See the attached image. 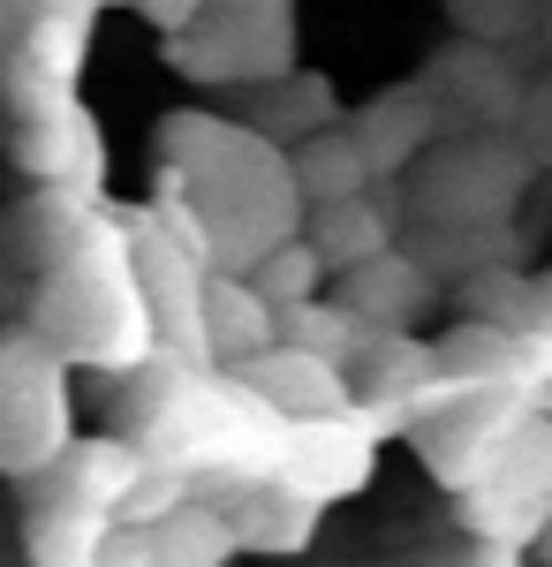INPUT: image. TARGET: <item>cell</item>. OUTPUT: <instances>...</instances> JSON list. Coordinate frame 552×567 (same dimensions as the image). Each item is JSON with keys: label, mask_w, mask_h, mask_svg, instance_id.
<instances>
[{"label": "cell", "mask_w": 552, "mask_h": 567, "mask_svg": "<svg viewBox=\"0 0 552 567\" xmlns=\"http://www.w3.org/2000/svg\"><path fill=\"white\" fill-rule=\"evenodd\" d=\"M340 303L356 310L371 333H409L417 310L431 303V265H417L409 250H379V258L348 265V296Z\"/></svg>", "instance_id": "8992f818"}, {"label": "cell", "mask_w": 552, "mask_h": 567, "mask_svg": "<svg viewBox=\"0 0 552 567\" xmlns=\"http://www.w3.org/2000/svg\"><path fill=\"white\" fill-rule=\"evenodd\" d=\"M469 318L500 326V333H552L545 326V288L538 280H514V272H469L462 280Z\"/></svg>", "instance_id": "2e32d148"}, {"label": "cell", "mask_w": 552, "mask_h": 567, "mask_svg": "<svg viewBox=\"0 0 552 567\" xmlns=\"http://www.w3.org/2000/svg\"><path fill=\"white\" fill-rule=\"evenodd\" d=\"M69 446V386L45 341H0V470L39 477Z\"/></svg>", "instance_id": "7a4b0ae2"}, {"label": "cell", "mask_w": 552, "mask_h": 567, "mask_svg": "<svg viewBox=\"0 0 552 567\" xmlns=\"http://www.w3.org/2000/svg\"><path fill=\"white\" fill-rule=\"evenodd\" d=\"M227 537H235V553H303L310 537H318V499H303L296 484L280 477H257V484H235V492H219L213 499Z\"/></svg>", "instance_id": "5b68a950"}, {"label": "cell", "mask_w": 552, "mask_h": 567, "mask_svg": "<svg viewBox=\"0 0 552 567\" xmlns=\"http://www.w3.org/2000/svg\"><path fill=\"white\" fill-rule=\"evenodd\" d=\"M205 355H213V371H235L243 355L273 349V303H257L251 280H235V272H205Z\"/></svg>", "instance_id": "ba28073f"}, {"label": "cell", "mask_w": 552, "mask_h": 567, "mask_svg": "<svg viewBox=\"0 0 552 567\" xmlns=\"http://www.w3.org/2000/svg\"><path fill=\"white\" fill-rule=\"evenodd\" d=\"M136 8H144V16H152V23H160V31L174 39V31H190V23H197L213 0H136Z\"/></svg>", "instance_id": "ffe728a7"}, {"label": "cell", "mask_w": 552, "mask_h": 567, "mask_svg": "<svg viewBox=\"0 0 552 567\" xmlns=\"http://www.w3.org/2000/svg\"><path fill=\"white\" fill-rule=\"evenodd\" d=\"M0 243H8V219H0Z\"/></svg>", "instance_id": "7402d4cb"}, {"label": "cell", "mask_w": 552, "mask_h": 567, "mask_svg": "<svg viewBox=\"0 0 552 567\" xmlns=\"http://www.w3.org/2000/svg\"><path fill=\"white\" fill-rule=\"evenodd\" d=\"M91 567H152V537H144V529H129V523H114L106 537H99Z\"/></svg>", "instance_id": "d6986e66"}, {"label": "cell", "mask_w": 552, "mask_h": 567, "mask_svg": "<svg viewBox=\"0 0 552 567\" xmlns=\"http://www.w3.org/2000/svg\"><path fill=\"white\" fill-rule=\"evenodd\" d=\"M514 167V152L500 144H454L439 152V167H425V189H417V213L425 219H462V227H492V213H508L500 197H484L477 182Z\"/></svg>", "instance_id": "52a82bcc"}, {"label": "cell", "mask_w": 552, "mask_h": 567, "mask_svg": "<svg viewBox=\"0 0 552 567\" xmlns=\"http://www.w3.org/2000/svg\"><path fill=\"white\" fill-rule=\"evenodd\" d=\"M356 152H364V167H371V182L379 175H401V167H417V152H425L431 136H439V114H431L417 91H393V99H379L364 122H356Z\"/></svg>", "instance_id": "9c48e42d"}, {"label": "cell", "mask_w": 552, "mask_h": 567, "mask_svg": "<svg viewBox=\"0 0 552 567\" xmlns=\"http://www.w3.org/2000/svg\"><path fill=\"white\" fill-rule=\"evenodd\" d=\"M39 341L61 363L84 355L99 371H144L160 341H152V310L136 288L129 243L114 227H84L39 280Z\"/></svg>", "instance_id": "6da1fadb"}, {"label": "cell", "mask_w": 552, "mask_h": 567, "mask_svg": "<svg viewBox=\"0 0 552 567\" xmlns=\"http://www.w3.org/2000/svg\"><path fill=\"white\" fill-rule=\"evenodd\" d=\"M227 379H243V386L265 401V409H280V416H334L356 401V379H348V363H326V355H303V349H257L243 355Z\"/></svg>", "instance_id": "277c9868"}, {"label": "cell", "mask_w": 552, "mask_h": 567, "mask_svg": "<svg viewBox=\"0 0 552 567\" xmlns=\"http://www.w3.org/2000/svg\"><path fill=\"white\" fill-rule=\"evenodd\" d=\"M364 333L371 326L348 303H318V296L296 303V310H273V341L280 349H303V355H326V363H348V355L364 349Z\"/></svg>", "instance_id": "4fadbf2b"}, {"label": "cell", "mask_w": 552, "mask_h": 567, "mask_svg": "<svg viewBox=\"0 0 552 567\" xmlns=\"http://www.w3.org/2000/svg\"><path fill=\"white\" fill-rule=\"evenodd\" d=\"M303 243L318 250V265H326V272H348V265L393 250V219H386L379 205H371V189H364V197H334V205H318Z\"/></svg>", "instance_id": "30bf717a"}, {"label": "cell", "mask_w": 552, "mask_h": 567, "mask_svg": "<svg viewBox=\"0 0 552 567\" xmlns=\"http://www.w3.org/2000/svg\"><path fill=\"white\" fill-rule=\"evenodd\" d=\"M144 537H152V567H227L235 560V537L219 523V507H205V499H182L167 523H152Z\"/></svg>", "instance_id": "7c38bea8"}, {"label": "cell", "mask_w": 552, "mask_h": 567, "mask_svg": "<svg viewBox=\"0 0 552 567\" xmlns=\"http://www.w3.org/2000/svg\"><path fill=\"white\" fill-rule=\"evenodd\" d=\"M522 553H530V545H508V537H469L462 567H522Z\"/></svg>", "instance_id": "44dd1931"}, {"label": "cell", "mask_w": 552, "mask_h": 567, "mask_svg": "<svg viewBox=\"0 0 552 567\" xmlns=\"http://www.w3.org/2000/svg\"><path fill=\"white\" fill-rule=\"evenodd\" d=\"M273 84H280V99H273L265 122H257L265 136H303V130H318V122L334 114V91L318 84V76H296V69H288V76H273Z\"/></svg>", "instance_id": "ac0fdd59"}, {"label": "cell", "mask_w": 552, "mask_h": 567, "mask_svg": "<svg viewBox=\"0 0 552 567\" xmlns=\"http://www.w3.org/2000/svg\"><path fill=\"white\" fill-rule=\"evenodd\" d=\"M84 45H91V31H84V16L76 8H39V23L23 31V69L31 76H45V84H69L76 91V69H84Z\"/></svg>", "instance_id": "e0dca14e"}, {"label": "cell", "mask_w": 552, "mask_h": 567, "mask_svg": "<svg viewBox=\"0 0 552 567\" xmlns=\"http://www.w3.org/2000/svg\"><path fill=\"white\" fill-rule=\"evenodd\" d=\"M288 182H296V197H310V205H334V197H364L371 189V167H364V152H356L348 130H310V144L296 152Z\"/></svg>", "instance_id": "8fae6325"}, {"label": "cell", "mask_w": 552, "mask_h": 567, "mask_svg": "<svg viewBox=\"0 0 552 567\" xmlns=\"http://www.w3.org/2000/svg\"><path fill=\"white\" fill-rule=\"evenodd\" d=\"M371 462H379V439L356 416V401L334 409V416H288V439H280V470L273 477L296 484L303 499H340L356 484H371Z\"/></svg>", "instance_id": "3957f363"}, {"label": "cell", "mask_w": 552, "mask_h": 567, "mask_svg": "<svg viewBox=\"0 0 552 567\" xmlns=\"http://www.w3.org/2000/svg\"><path fill=\"white\" fill-rule=\"evenodd\" d=\"M251 296L257 303H273V310H296V303H310L318 288H326V265H318V250L303 243V235H280V243H265L251 258Z\"/></svg>", "instance_id": "9a60e30c"}, {"label": "cell", "mask_w": 552, "mask_h": 567, "mask_svg": "<svg viewBox=\"0 0 552 567\" xmlns=\"http://www.w3.org/2000/svg\"><path fill=\"white\" fill-rule=\"evenodd\" d=\"M106 529H114V515L61 507V499H31V567H91V553H99Z\"/></svg>", "instance_id": "5bb4252c"}]
</instances>
